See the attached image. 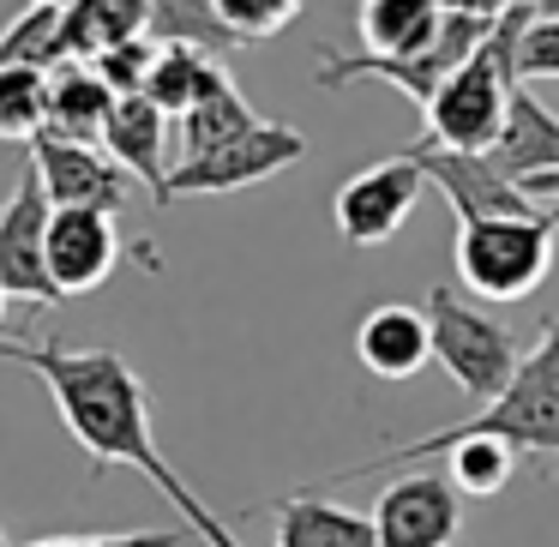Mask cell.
I'll return each instance as SVG.
<instances>
[{"label": "cell", "instance_id": "14", "mask_svg": "<svg viewBox=\"0 0 559 547\" xmlns=\"http://www.w3.org/2000/svg\"><path fill=\"white\" fill-rule=\"evenodd\" d=\"M487 157H493V169L518 187L535 181V175H554L559 169V115L547 109L530 85H518L511 91V109H506V127H499V139L487 145Z\"/></svg>", "mask_w": 559, "mask_h": 547}, {"label": "cell", "instance_id": "3", "mask_svg": "<svg viewBox=\"0 0 559 547\" xmlns=\"http://www.w3.org/2000/svg\"><path fill=\"white\" fill-rule=\"evenodd\" d=\"M451 433H493L518 457H542L547 475H559V319H547L518 379L493 403H481L469 421H451Z\"/></svg>", "mask_w": 559, "mask_h": 547}, {"label": "cell", "instance_id": "11", "mask_svg": "<svg viewBox=\"0 0 559 547\" xmlns=\"http://www.w3.org/2000/svg\"><path fill=\"white\" fill-rule=\"evenodd\" d=\"M403 157L421 163V175L445 193V205L457 211V223H481V217H530L542 211L518 181L493 169L487 151H439V145H409Z\"/></svg>", "mask_w": 559, "mask_h": 547}, {"label": "cell", "instance_id": "9", "mask_svg": "<svg viewBox=\"0 0 559 547\" xmlns=\"http://www.w3.org/2000/svg\"><path fill=\"white\" fill-rule=\"evenodd\" d=\"M31 169L43 175V193H49L55 211H109V217H121L127 199H133V175L109 151L61 133L31 139Z\"/></svg>", "mask_w": 559, "mask_h": 547}, {"label": "cell", "instance_id": "27", "mask_svg": "<svg viewBox=\"0 0 559 547\" xmlns=\"http://www.w3.org/2000/svg\"><path fill=\"white\" fill-rule=\"evenodd\" d=\"M518 73H523V85L559 79V7H554V13H535V19H530V31H523V49H518Z\"/></svg>", "mask_w": 559, "mask_h": 547}, {"label": "cell", "instance_id": "12", "mask_svg": "<svg viewBox=\"0 0 559 547\" xmlns=\"http://www.w3.org/2000/svg\"><path fill=\"white\" fill-rule=\"evenodd\" d=\"M121 265V223L109 211H55L49 217V277L67 295H91Z\"/></svg>", "mask_w": 559, "mask_h": 547}, {"label": "cell", "instance_id": "31", "mask_svg": "<svg viewBox=\"0 0 559 547\" xmlns=\"http://www.w3.org/2000/svg\"><path fill=\"white\" fill-rule=\"evenodd\" d=\"M31 7H61V13H67V7H73V0H31Z\"/></svg>", "mask_w": 559, "mask_h": 547}, {"label": "cell", "instance_id": "17", "mask_svg": "<svg viewBox=\"0 0 559 547\" xmlns=\"http://www.w3.org/2000/svg\"><path fill=\"white\" fill-rule=\"evenodd\" d=\"M277 547H379V535L367 511H349L307 487L277 506Z\"/></svg>", "mask_w": 559, "mask_h": 547}, {"label": "cell", "instance_id": "8", "mask_svg": "<svg viewBox=\"0 0 559 547\" xmlns=\"http://www.w3.org/2000/svg\"><path fill=\"white\" fill-rule=\"evenodd\" d=\"M427 175L415 157H385L373 163V169H355L349 181L337 187V205H331V217H337V235L349 247H385L391 235L409 223L415 199H421Z\"/></svg>", "mask_w": 559, "mask_h": 547}, {"label": "cell", "instance_id": "22", "mask_svg": "<svg viewBox=\"0 0 559 547\" xmlns=\"http://www.w3.org/2000/svg\"><path fill=\"white\" fill-rule=\"evenodd\" d=\"M217 79H223V61H217V55H205V49H157V67H151L145 97L157 103L169 121H181V115L193 109V103L205 97Z\"/></svg>", "mask_w": 559, "mask_h": 547}, {"label": "cell", "instance_id": "21", "mask_svg": "<svg viewBox=\"0 0 559 547\" xmlns=\"http://www.w3.org/2000/svg\"><path fill=\"white\" fill-rule=\"evenodd\" d=\"M151 43L157 49H205V55L241 49L235 31L223 25L217 0H151Z\"/></svg>", "mask_w": 559, "mask_h": 547}, {"label": "cell", "instance_id": "15", "mask_svg": "<svg viewBox=\"0 0 559 547\" xmlns=\"http://www.w3.org/2000/svg\"><path fill=\"white\" fill-rule=\"evenodd\" d=\"M355 355L373 379H409L415 367L433 355V331H427V313L421 307H403V301H385L355 325Z\"/></svg>", "mask_w": 559, "mask_h": 547}, {"label": "cell", "instance_id": "34", "mask_svg": "<svg viewBox=\"0 0 559 547\" xmlns=\"http://www.w3.org/2000/svg\"><path fill=\"white\" fill-rule=\"evenodd\" d=\"M445 7H457V0H445Z\"/></svg>", "mask_w": 559, "mask_h": 547}, {"label": "cell", "instance_id": "32", "mask_svg": "<svg viewBox=\"0 0 559 547\" xmlns=\"http://www.w3.org/2000/svg\"><path fill=\"white\" fill-rule=\"evenodd\" d=\"M0 307H7V289H0Z\"/></svg>", "mask_w": 559, "mask_h": 547}, {"label": "cell", "instance_id": "5", "mask_svg": "<svg viewBox=\"0 0 559 547\" xmlns=\"http://www.w3.org/2000/svg\"><path fill=\"white\" fill-rule=\"evenodd\" d=\"M487 31H493V19L451 7L445 31H439L427 49H415L409 61H379V55H319V85L343 91V85H355V79H385V85H397L415 109H427V97H433V91L445 85V79L457 73L475 49H481Z\"/></svg>", "mask_w": 559, "mask_h": 547}, {"label": "cell", "instance_id": "18", "mask_svg": "<svg viewBox=\"0 0 559 547\" xmlns=\"http://www.w3.org/2000/svg\"><path fill=\"white\" fill-rule=\"evenodd\" d=\"M115 103L121 97L85 61H67L61 73H49V133L79 139V145H103V127H109Z\"/></svg>", "mask_w": 559, "mask_h": 547}, {"label": "cell", "instance_id": "26", "mask_svg": "<svg viewBox=\"0 0 559 547\" xmlns=\"http://www.w3.org/2000/svg\"><path fill=\"white\" fill-rule=\"evenodd\" d=\"M85 67L115 91V97H139V91L151 85V67H157V43H151V37H133V43H121V49L97 55V61H85Z\"/></svg>", "mask_w": 559, "mask_h": 547}, {"label": "cell", "instance_id": "7", "mask_svg": "<svg viewBox=\"0 0 559 547\" xmlns=\"http://www.w3.org/2000/svg\"><path fill=\"white\" fill-rule=\"evenodd\" d=\"M49 193H43V175L19 169L13 193L0 205V289L7 301H31V307H61V289L49 277Z\"/></svg>", "mask_w": 559, "mask_h": 547}, {"label": "cell", "instance_id": "25", "mask_svg": "<svg viewBox=\"0 0 559 547\" xmlns=\"http://www.w3.org/2000/svg\"><path fill=\"white\" fill-rule=\"evenodd\" d=\"M307 0H217L223 25L235 31V43H259V37H277V31L295 25V13H301Z\"/></svg>", "mask_w": 559, "mask_h": 547}, {"label": "cell", "instance_id": "4", "mask_svg": "<svg viewBox=\"0 0 559 547\" xmlns=\"http://www.w3.org/2000/svg\"><path fill=\"white\" fill-rule=\"evenodd\" d=\"M421 313H427V331H433V361L451 373V385H457L463 397L493 403L499 391L518 379V367H523L518 337H511L506 325H493L481 307H469L451 283H439V289L427 295Z\"/></svg>", "mask_w": 559, "mask_h": 547}, {"label": "cell", "instance_id": "1", "mask_svg": "<svg viewBox=\"0 0 559 547\" xmlns=\"http://www.w3.org/2000/svg\"><path fill=\"white\" fill-rule=\"evenodd\" d=\"M0 361L25 367L61 409V427L79 439L97 469H139L175 511L181 530H193L205 547H241L235 530L223 518H211L205 499L181 481V469H169V457L157 451L151 433V391L133 367L115 349H67V343L43 337V343H13L0 337Z\"/></svg>", "mask_w": 559, "mask_h": 547}, {"label": "cell", "instance_id": "16", "mask_svg": "<svg viewBox=\"0 0 559 547\" xmlns=\"http://www.w3.org/2000/svg\"><path fill=\"white\" fill-rule=\"evenodd\" d=\"M445 0H361L355 13V31H361V55H379V61H409L415 49L445 31Z\"/></svg>", "mask_w": 559, "mask_h": 547}, {"label": "cell", "instance_id": "30", "mask_svg": "<svg viewBox=\"0 0 559 547\" xmlns=\"http://www.w3.org/2000/svg\"><path fill=\"white\" fill-rule=\"evenodd\" d=\"M523 193H530L542 211H559V169H554V175H535V181H523Z\"/></svg>", "mask_w": 559, "mask_h": 547}, {"label": "cell", "instance_id": "29", "mask_svg": "<svg viewBox=\"0 0 559 547\" xmlns=\"http://www.w3.org/2000/svg\"><path fill=\"white\" fill-rule=\"evenodd\" d=\"M463 13H481V19H499V13H554V0H457Z\"/></svg>", "mask_w": 559, "mask_h": 547}, {"label": "cell", "instance_id": "23", "mask_svg": "<svg viewBox=\"0 0 559 547\" xmlns=\"http://www.w3.org/2000/svg\"><path fill=\"white\" fill-rule=\"evenodd\" d=\"M73 61L61 31V7H25L13 25L0 31V67H37V73H61Z\"/></svg>", "mask_w": 559, "mask_h": 547}, {"label": "cell", "instance_id": "24", "mask_svg": "<svg viewBox=\"0 0 559 547\" xmlns=\"http://www.w3.org/2000/svg\"><path fill=\"white\" fill-rule=\"evenodd\" d=\"M49 133V73L37 67H0V139H43Z\"/></svg>", "mask_w": 559, "mask_h": 547}, {"label": "cell", "instance_id": "19", "mask_svg": "<svg viewBox=\"0 0 559 547\" xmlns=\"http://www.w3.org/2000/svg\"><path fill=\"white\" fill-rule=\"evenodd\" d=\"M61 31L73 61H97L133 37H151V0H73L61 13Z\"/></svg>", "mask_w": 559, "mask_h": 547}, {"label": "cell", "instance_id": "20", "mask_svg": "<svg viewBox=\"0 0 559 547\" xmlns=\"http://www.w3.org/2000/svg\"><path fill=\"white\" fill-rule=\"evenodd\" d=\"M247 127H259V115L247 109V97L235 91V79L223 73L217 85H211L205 97H199L193 109L181 115V121H175V151H181L175 163H187V157H205V151L229 145V139H241Z\"/></svg>", "mask_w": 559, "mask_h": 547}, {"label": "cell", "instance_id": "10", "mask_svg": "<svg viewBox=\"0 0 559 547\" xmlns=\"http://www.w3.org/2000/svg\"><path fill=\"white\" fill-rule=\"evenodd\" d=\"M457 530H463V494L445 469L403 475L373 506L379 547H451Z\"/></svg>", "mask_w": 559, "mask_h": 547}, {"label": "cell", "instance_id": "2", "mask_svg": "<svg viewBox=\"0 0 559 547\" xmlns=\"http://www.w3.org/2000/svg\"><path fill=\"white\" fill-rule=\"evenodd\" d=\"M559 211L457 223V277L481 301H530L554 271Z\"/></svg>", "mask_w": 559, "mask_h": 547}, {"label": "cell", "instance_id": "13", "mask_svg": "<svg viewBox=\"0 0 559 547\" xmlns=\"http://www.w3.org/2000/svg\"><path fill=\"white\" fill-rule=\"evenodd\" d=\"M169 145H175V121L145 97V91L115 103L109 127H103V151H109L133 181H145L151 205H169V175H175Z\"/></svg>", "mask_w": 559, "mask_h": 547}, {"label": "cell", "instance_id": "28", "mask_svg": "<svg viewBox=\"0 0 559 547\" xmlns=\"http://www.w3.org/2000/svg\"><path fill=\"white\" fill-rule=\"evenodd\" d=\"M181 530H127V535H49L31 547H175Z\"/></svg>", "mask_w": 559, "mask_h": 547}, {"label": "cell", "instance_id": "6", "mask_svg": "<svg viewBox=\"0 0 559 547\" xmlns=\"http://www.w3.org/2000/svg\"><path fill=\"white\" fill-rule=\"evenodd\" d=\"M301 157H307L301 127H289V121H259V127H247L241 139H229V145L205 151V157L175 163V175H169V199L241 193V187H253V181H271V175L295 169Z\"/></svg>", "mask_w": 559, "mask_h": 547}, {"label": "cell", "instance_id": "33", "mask_svg": "<svg viewBox=\"0 0 559 547\" xmlns=\"http://www.w3.org/2000/svg\"><path fill=\"white\" fill-rule=\"evenodd\" d=\"M0 547H13V542H7V535H0Z\"/></svg>", "mask_w": 559, "mask_h": 547}]
</instances>
